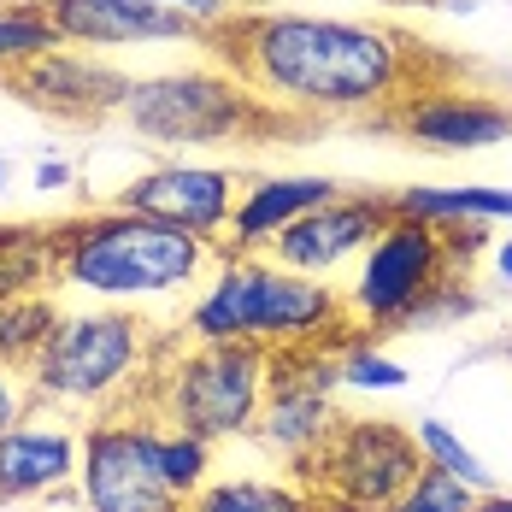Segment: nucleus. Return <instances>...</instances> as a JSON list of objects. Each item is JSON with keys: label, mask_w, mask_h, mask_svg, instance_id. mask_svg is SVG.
Here are the masks:
<instances>
[{"label": "nucleus", "mask_w": 512, "mask_h": 512, "mask_svg": "<svg viewBox=\"0 0 512 512\" xmlns=\"http://www.w3.org/2000/svg\"><path fill=\"white\" fill-rule=\"evenodd\" d=\"M36 412V395H30V377L18 371V365H0V436L18 424V418H30Z\"/></svg>", "instance_id": "c85d7f7f"}, {"label": "nucleus", "mask_w": 512, "mask_h": 512, "mask_svg": "<svg viewBox=\"0 0 512 512\" xmlns=\"http://www.w3.org/2000/svg\"><path fill=\"white\" fill-rule=\"evenodd\" d=\"M336 371H342V389H359V395H401L412 383L407 365L395 354H383L377 336H365L359 324L336 342Z\"/></svg>", "instance_id": "5701e85b"}, {"label": "nucleus", "mask_w": 512, "mask_h": 512, "mask_svg": "<svg viewBox=\"0 0 512 512\" xmlns=\"http://www.w3.org/2000/svg\"><path fill=\"white\" fill-rule=\"evenodd\" d=\"M418 471H424V454H418V436L407 424H395V418H342L330 448L312 460L307 489L318 501L389 512L412 489Z\"/></svg>", "instance_id": "1a4fd4ad"}, {"label": "nucleus", "mask_w": 512, "mask_h": 512, "mask_svg": "<svg viewBox=\"0 0 512 512\" xmlns=\"http://www.w3.org/2000/svg\"><path fill=\"white\" fill-rule=\"evenodd\" d=\"M236 195H242V177H236L230 165L165 159L154 171L130 177V183L112 195V206L142 212V218H159V224H177V230H195L206 242H224L230 212H236Z\"/></svg>", "instance_id": "9b49d317"}, {"label": "nucleus", "mask_w": 512, "mask_h": 512, "mask_svg": "<svg viewBox=\"0 0 512 512\" xmlns=\"http://www.w3.org/2000/svg\"><path fill=\"white\" fill-rule=\"evenodd\" d=\"M154 6H165V12H177V18H189V24L201 30L206 42H212V36H218V30H224V24H230L236 12H242L236 0H154Z\"/></svg>", "instance_id": "cd10ccee"}, {"label": "nucleus", "mask_w": 512, "mask_h": 512, "mask_svg": "<svg viewBox=\"0 0 512 512\" xmlns=\"http://www.w3.org/2000/svg\"><path fill=\"white\" fill-rule=\"evenodd\" d=\"M77 465H83V430L65 424V412L36 407L0 436V501L6 507L53 501L77 489Z\"/></svg>", "instance_id": "4468645a"}, {"label": "nucleus", "mask_w": 512, "mask_h": 512, "mask_svg": "<svg viewBox=\"0 0 512 512\" xmlns=\"http://www.w3.org/2000/svg\"><path fill=\"white\" fill-rule=\"evenodd\" d=\"M412 436H418V454H424V465H442L448 477L471 483L477 495H489V489H495V471L483 465V454H477V448H465L460 436H454V424H442V418H418V424H412Z\"/></svg>", "instance_id": "393cba45"}, {"label": "nucleus", "mask_w": 512, "mask_h": 512, "mask_svg": "<svg viewBox=\"0 0 512 512\" xmlns=\"http://www.w3.org/2000/svg\"><path fill=\"white\" fill-rule=\"evenodd\" d=\"M0 189H6V159H0Z\"/></svg>", "instance_id": "72a5a7b5"}, {"label": "nucleus", "mask_w": 512, "mask_h": 512, "mask_svg": "<svg viewBox=\"0 0 512 512\" xmlns=\"http://www.w3.org/2000/svg\"><path fill=\"white\" fill-rule=\"evenodd\" d=\"M224 242H206L195 230L159 224L124 206L83 212L59 224V289L89 295V307H142L195 289L206 271H218Z\"/></svg>", "instance_id": "7ed1b4c3"}, {"label": "nucleus", "mask_w": 512, "mask_h": 512, "mask_svg": "<svg viewBox=\"0 0 512 512\" xmlns=\"http://www.w3.org/2000/svg\"><path fill=\"white\" fill-rule=\"evenodd\" d=\"M130 77L118 65H106L101 53H83V48H53L48 59L24 65L12 77V95L48 118H118V101H124Z\"/></svg>", "instance_id": "2eb2a0df"}, {"label": "nucleus", "mask_w": 512, "mask_h": 512, "mask_svg": "<svg viewBox=\"0 0 512 512\" xmlns=\"http://www.w3.org/2000/svg\"><path fill=\"white\" fill-rule=\"evenodd\" d=\"M165 336L130 307H83L59 312L42 354L24 365L36 407L48 412H112L124 395H142L154 377Z\"/></svg>", "instance_id": "20e7f679"}, {"label": "nucleus", "mask_w": 512, "mask_h": 512, "mask_svg": "<svg viewBox=\"0 0 512 512\" xmlns=\"http://www.w3.org/2000/svg\"><path fill=\"white\" fill-rule=\"evenodd\" d=\"M471 512H512V495L507 489H489V495H477V507Z\"/></svg>", "instance_id": "2f4dec72"}, {"label": "nucleus", "mask_w": 512, "mask_h": 512, "mask_svg": "<svg viewBox=\"0 0 512 512\" xmlns=\"http://www.w3.org/2000/svg\"><path fill=\"white\" fill-rule=\"evenodd\" d=\"M348 330L354 318L336 283L301 277L271 254H230V248L183 312L189 342H254L265 354L336 348Z\"/></svg>", "instance_id": "f03ea898"}, {"label": "nucleus", "mask_w": 512, "mask_h": 512, "mask_svg": "<svg viewBox=\"0 0 512 512\" xmlns=\"http://www.w3.org/2000/svg\"><path fill=\"white\" fill-rule=\"evenodd\" d=\"M489 259H495V283H507V289H512V236H507V242H495Z\"/></svg>", "instance_id": "7c9ffc66"}, {"label": "nucleus", "mask_w": 512, "mask_h": 512, "mask_svg": "<svg viewBox=\"0 0 512 512\" xmlns=\"http://www.w3.org/2000/svg\"><path fill=\"white\" fill-rule=\"evenodd\" d=\"M336 395H342L336 348L271 354V389H265L254 436L289 465V477H301V483H307L312 460L330 448V436H336L342 418H348V412L336 407Z\"/></svg>", "instance_id": "6e6552de"}, {"label": "nucleus", "mask_w": 512, "mask_h": 512, "mask_svg": "<svg viewBox=\"0 0 512 512\" xmlns=\"http://www.w3.org/2000/svg\"><path fill=\"white\" fill-rule=\"evenodd\" d=\"M71 183H77V165H71V159H59V154L36 159V189H42V195H59V189H71Z\"/></svg>", "instance_id": "c756f323"}, {"label": "nucleus", "mask_w": 512, "mask_h": 512, "mask_svg": "<svg viewBox=\"0 0 512 512\" xmlns=\"http://www.w3.org/2000/svg\"><path fill=\"white\" fill-rule=\"evenodd\" d=\"M53 48H65V42H59V30H53V18H48L42 0H0V77H6V83H12L24 65L48 59Z\"/></svg>", "instance_id": "412c9836"}, {"label": "nucleus", "mask_w": 512, "mask_h": 512, "mask_svg": "<svg viewBox=\"0 0 512 512\" xmlns=\"http://www.w3.org/2000/svg\"><path fill=\"white\" fill-rule=\"evenodd\" d=\"M148 430H154V418L142 407L101 412L83 424L77 495L89 512H189V501L171 495V483L159 477Z\"/></svg>", "instance_id": "9d476101"}, {"label": "nucleus", "mask_w": 512, "mask_h": 512, "mask_svg": "<svg viewBox=\"0 0 512 512\" xmlns=\"http://www.w3.org/2000/svg\"><path fill=\"white\" fill-rule=\"evenodd\" d=\"M148 418H154V412H148ZM148 442H154V465H159V477L171 483V495L195 501V495L206 489V477H212V442L189 436V430H177V424H165V418H154Z\"/></svg>", "instance_id": "4be33fe9"}, {"label": "nucleus", "mask_w": 512, "mask_h": 512, "mask_svg": "<svg viewBox=\"0 0 512 512\" xmlns=\"http://www.w3.org/2000/svg\"><path fill=\"white\" fill-rule=\"evenodd\" d=\"M312 512H377V507H342V501H312Z\"/></svg>", "instance_id": "473e14b6"}, {"label": "nucleus", "mask_w": 512, "mask_h": 512, "mask_svg": "<svg viewBox=\"0 0 512 512\" xmlns=\"http://www.w3.org/2000/svg\"><path fill=\"white\" fill-rule=\"evenodd\" d=\"M401 218L418 224H512V189L507 183H412L389 195Z\"/></svg>", "instance_id": "a211bd4d"}, {"label": "nucleus", "mask_w": 512, "mask_h": 512, "mask_svg": "<svg viewBox=\"0 0 512 512\" xmlns=\"http://www.w3.org/2000/svg\"><path fill=\"white\" fill-rule=\"evenodd\" d=\"M118 118L154 148H236V142H265L283 124V112L259 101L236 71L212 65L130 77Z\"/></svg>", "instance_id": "423d86ee"}, {"label": "nucleus", "mask_w": 512, "mask_h": 512, "mask_svg": "<svg viewBox=\"0 0 512 512\" xmlns=\"http://www.w3.org/2000/svg\"><path fill=\"white\" fill-rule=\"evenodd\" d=\"M212 48L283 118H383L430 83V53L371 18L248 6L212 36Z\"/></svg>", "instance_id": "f257e3e1"}, {"label": "nucleus", "mask_w": 512, "mask_h": 512, "mask_svg": "<svg viewBox=\"0 0 512 512\" xmlns=\"http://www.w3.org/2000/svg\"><path fill=\"white\" fill-rule=\"evenodd\" d=\"M265 389H271V354L254 342H189V348L165 342L136 407L218 448V442L254 436Z\"/></svg>", "instance_id": "39448f33"}, {"label": "nucleus", "mask_w": 512, "mask_h": 512, "mask_svg": "<svg viewBox=\"0 0 512 512\" xmlns=\"http://www.w3.org/2000/svg\"><path fill=\"white\" fill-rule=\"evenodd\" d=\"M442 277H454L442 230L395 212L389 230L354 265V283L342 289V301H348V318H354L365 336H389V330H407V318L418 312V301Z\"/></svg>", "instance_id": "0eeeda50"}, {"label": "nucleus", "mask_w": 512, "mask_h": 512, "mask_svg": "<svg viewBox=\"0 0 512 512\" xmlns=\"http://www.w3.org/2000/svg\"><path fill=\"white\" fill-rule=\"evenodd\" d=\"M348 183L336 177H242V195L230 212V230H224V248L230 254H271L283 230H295L307 212L342 201Z\"/></svg>", "instance_id": "f3484780"}, {"label": "nucleus", "mask_w": 512, "mask_h": 512, "mask_svg": "<svg viewBox=\"0 0 512 512\" xmlns=\"http://www.w3.org/2000/svg\"><path fill=\"white\" fill-rule=\"evenodd\" d=\"M471 507H477V489H471V483L448 477L442 465H424V471L412 477V489L389 512H471Z\"/></svg>", "instance_id": "a878e982"}, {"label": "nucleus", "mask_w": 512, "mask_h": 512, "mask_svg": "<svg viewBox=\"0 0 512 512\" xmlns=\"http://www.w3.org/2000/svg\"><path fill=\"white\" fill-rule=\"evenodd\" d=\"M59 283V224H0V301H30Z\"/></svg>", "instance_id": "6ab92c4d"}, {"label": "nucleus", "mask_w": 512, "mask_h": 512, "mask_svg": "<svg viewBox=\"0 0 512 512\" xmlns=\"http://www.w3.org/2000/svg\"><path fill=\"white\" fill-rule=\"evenodd\" d=\"M312 495L301 477H206V489L189 501V512H312Z\"/></svg>", "instance_id": "aec40b11"}, {"label": "nucleus", "mask_w": 512, "mask_h": 512, "mask_svg": "<svg viewBox=\"0 0 512 512\" xmlns=\"http://www.w3.org/2000/svg\"><path fill=\"white\" fill-rule=\"evenodd\" d=\"M65 48L112 53V48H148V42H206L201 30L154 0H42Z\"/></svg>", "instance_id": "dca6fc26"}, {"label": "nucleus", "mask_w": 512, "mask_h": 512, "mask_svg": "<svg viewBox=\"0 0 512 512\" xmlns=\"http://www.w3.org/2000/svg\"><path fill=\"white\" fill-rule=\"evenodd\" d=\"M389 130H401L430 154H483L512 136V101L465 89V83H418L412 95L395 101Z\"/></svg>", "instance_id": "f8f14e48"}, {"label": "nucleus", "mask_w": 512, "mask_h": 512, "mask_svg": "<svg viewBox=\"0 0 512 512\" xmlns=\"http://www.w3.org/2000/svg\"><path fill=\"white\" fill-rule=\"evenodd\" d=\"M59 324V301L53 295H30V301H0V365H30L42 354V342Z\"/></svg>", "instance_id": "b1692460"}, {"label": "nucleus", "mask_w": 512, "mask_h": 512, "mask_svg": "<svg viewBox=\"0 0 512 512\" xmlns=\"http://www.w3.org/2000/svg\"><path fill=\"white\" fill-rule=\"evenodd\" d=\"M389 218H395V201L389 195H377V189H348L342 201L318 206L307 212L295 230H283L277 236V248L271 259L277 265H289V271H301V277H336V271H348L365 259V248L389 230Z\"/></svg>", "instance_id": "ddd939ff"}, {"label": "nucleus", "mask_w": 512, "mask_h": 512, "mask_svg": "<svg viewBox=\"0 0 512 512\" xmlns=\"http://www.w3.org/2000/svg\"><path fill=\"white\" fill-rule=\"evenodd\" d=\"M477 307H483V295L471 289V277H460V271H454V277H442V283H436V289L418 301V312L407 318V330H442V324H465Z\"/></svg>", "instance_id": "bb28decb"}]
</instances>
